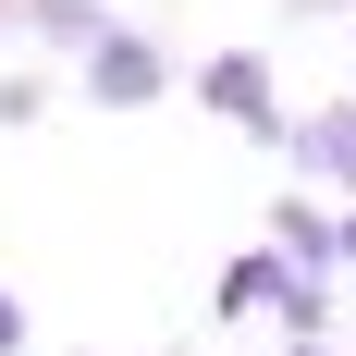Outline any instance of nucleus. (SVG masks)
Listing matches in <instances>:
<instances>
[{
    "label": "nucleus",
    "instance_id": "obj_1",
    "mask_svg": "<svg viewBox=\"0 0 356 356\" xmlns=\"http://www.w3.org/2000/svg\"><path fill=\"white\" fill-rule=\"evenodd\" d=\"M320 172L356 184V111H332V123H320Z\"/></svg>",
    "mask_w": 356,
    "mask_h": 356
},
{
    "label": "nucleus",
    "instance_id": "obj_2",
    "mask_svg": "<svg viewBox=\"0 0 356 356\" xmlns=\"http://www.w3.org/2000/svg\"><path fill=\"white\" fill-rule=\"evenodd\" d=\"M13 344H25V320H13V295H0V356H13Z\"/></svg>",
    "mask_w": 356,
    "mask_h": 356
}]
</instances>
